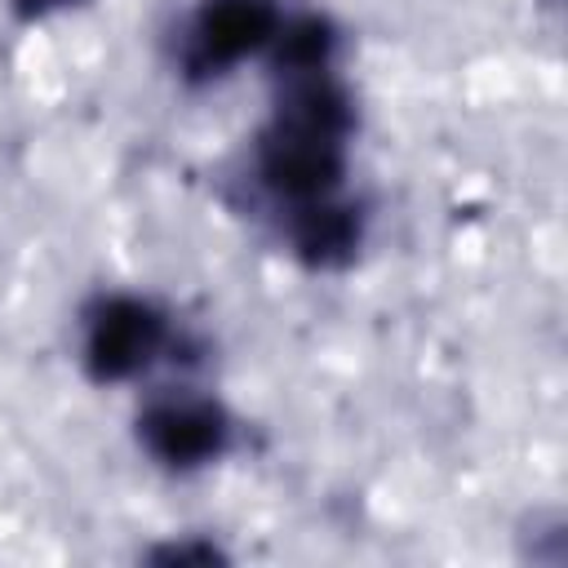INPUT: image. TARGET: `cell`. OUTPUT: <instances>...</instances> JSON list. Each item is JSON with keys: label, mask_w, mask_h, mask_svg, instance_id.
<instances>
[{"label": "cell", "mask_w": 568, "mask_h": 568, "mask_svg": "<svg viewBox=\"0 0 568 568\" xmlns=\"http://www.w3.org/2000/svg\"><path fill=\"white\" fill-rule=\"evenodd\" d=\"M160 346H164V320L146 302L111 297L89 320L84 359H89L93 377L120 382V377H133L138 368H146Z\"/></svg>", "instance_id": "1"}, {"label": "cell", "mask_w": 568, "mask_h": 568, "mask_svg": "<svg viewBox=\"0 0 568 568\" xmlns=\"http://www.w3.org/2000/svg\"><path fill=\"white\" fill-rule=\"evenodd\" d=\"M142 444L151 448V457H160L164 466H200L213 462L226 444V417L217 404L195 399V395H173V399H155L142 413Z\"/></svg>", "instance_id": "2"}, {"label": "cell", "mask_w": 568, "mask_h": 568, "mask_svg": "<svg viewBox=\"0 0 568 568\" xmlns=\"http://www.w3.org/2000/svg\"><path fill=\"white\" fill-rule=\"evenodd\" d=\"M275 4L271 0H209L191 27L186 67L191 71H222L253 53L257 44L275 40Z\"/></svg>", "instance_id": "3"}, {"label": "cell", "mask_w": 568, "mask_h": 568, "mask_svg": "<svg viewBox=\"0 0 568 568\" xmlns=\"http://www.w3.org/2000/svg\"><path fill=\"white\" fill-rule=\"evenodd\" d=\"M359 231L351 222L346 209H333L324 200L315 204H302V222H297V248L311 257V262H337L355 248Z\"/></svg>", "instance_id": "4"}, {"label": "cell", "mask_w": 568, "mask_h": 568, "mask_svg": "<svg viewBox=\"0 0 568 568\" xmlns=\"http://www.w3.org/2000/svg\"><path fill=\"white\" fill-rule=\"evenodd\" d=\"M58 4H71V0H22L27 13H44V9H58Z\"/></svg>", "instance_id": "5"}]
</instances>
